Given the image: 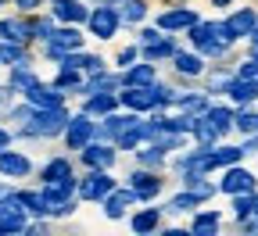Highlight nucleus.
<instances>
[{
    "label": "nucleus",
    "instance_id": "34",
    "mask_svg": "<svg viewBox=\"0 0 258 236\" xmlns=\"http://www.w3.org/2000/svg\"><path fill=\"white\" fill-rule=\"evenodd\" d=\"M208 93H176V100H172V108H179V111H186V115H201L205 108H208Z\"/></svg>",
    "mask_w": 258,
    "mask_h": 236
},
{
    "label": "nucleus",
    "instance_id": "45",
    "mask_svg": "<svg viewBox=\"0 0 258 236\" xmlns=\"http://www.w3.org/2000/svg\"><path fill=\"white\" fill-rule=\"evenodd\" d=\"M11 4H15L22 15H32V11H40V8L47 4V0H11Z\"/></svg>",
    "mask_w": 258,
    "mask_h": 236
},
{
    "label": "nucleus",
    "instance_id": "4",
    "mask_svg": "<svg viewBox=\"0 0 258 236\" xmlns=\"http://www.w3.org/2000/svg\"><path fill=\"white\" fill-rule=\"evenodd\" d=\"M83 25L90 29V36H97V40H115L118 29H122V18L115 11V4H101V8H90V18Z\"/></svg>",
    "mask_w": 258,
    "mask_h": 236
},
{
    "label": "nucleus",
    "instance_id": "29",
    "mask_svg": "<svg viewBox=\"0 0 258 236\" xmlns=\"http://www.w3.org/2000/svg\"><path fill=\"white\" fill-rule=\"evenodd\" d=\"M15 197H18V204L25 208L29 218H47V200H43L40 190H15Z\"/></svg>",
    "mask_w": 258,
    "mask_h": 236
},
{
    "label": "nucleus",
    "instance_id": "36",
    "mask_svg": "<svg viewBox=\"0 0 258 236\" xmlns=\"http://www.w3.org/2000/svg\"><path fill=\"white\" fill-rule=\"evenodd\" d=\"M190 136L198 140V143H219L222 136L215 132V125L205 118V115H194V125H190Z\"/></svg>",
    "mask_w": 258,
    "mask_h": 236
},
{
    "label": "nucleus",
    "instance_id": "7",
    "mask_svg": "<svg viewBox=\"0 0 258 236\" xmlns=\"http://www.w3.org/2000/svg\"><path fill=\"white\" fill-rule=\"evenodd\" d=\"M25 104H32V108H40V111H50V108H64V97L57 86H50V83H43V79H36L32 86H25L22 93H18Z\"/></svg>",
    "mask_w": 258,
    "mask_h": 236
},
{
    "label": "nucleus",
    "instance_id": "5",
    "mask_svg": "<svg viewBox=\"0 0 258 236\" xmlns=\"http://www.w3.org/2000/svg\"><path fill=\"white\" fill-rule=\"evenodd\" d=\"M254 22H258V11L254 8H240V11H233L230 18H222L219 22V36H222V43H240V40H247V32L254 29Z\"/></svg>",
    "mask_w": 258,
    "mask_h": 236
},
{
    "label": "nucleus",
    "instance_id": "31",
    "mask_svg": "<svg viewBox=\"0 0 258 236\" xmlns=\"http://www.w3.org/2000/svg\"><path fill=\"white\" fill-rule=\"evenodd\" d=\"M79 83H83V72L79 68H69V64H57V75L50 79V86H57L64 97H72L79 90Z\"/></svg>",
    "mask_w": 258,
    "mask_h": 236
},
{
    "label": "nucleus",
    "instance_id": "26",
    "mask_svg": "<svg viewBox=\"0 0 258 236\" xmlns=\"http://www.w3.org/2000/svg\"><path fill=\"white\" fill-rule=\"evenodd\" d=\"M115 11H118L122 25H140V22H147V15H151L147 0H115Z\"/></svg>",
    "mask_w": 258,
    "mask_h": 236
},
{
    "label": "nucleus",
    "instance_id": "40",
    "mask_svg": "<svg viewBox=\"0 0 258 236\" xmlns=\"http://www.w3.org/2000/svg\"><path fill=\"white\" fill-rule=\"evenodd\" d=\"M230 75H233L230 68H212V75H208V90H205V93H208V97H212V93H222V86L230 83Z\"/></svg>",
    "mask_w": 258,
    "mask_h": 236
},
{
    "label": "nucleus",
    "instance_id": "15",
    "mask_svg": "<svg viewBox=\"0 0 258 236\" xmlns=\"http://www.w3.org/2000/svg\"><path fill=\"white\" fill-rule=\"evenodd\" d=\"M104 218H111V222H118V218H125V208H133V204H140V197L133 193V186H115L104 200Z\"/></svg>",
    "mask_w": 258,
    "mask_h": 236
},
{
    "label": "nucleus",
    "instance_id": "8",
    "mask_svg": "<svg viewBox=\"0 0 258 236\" xmlns=\"http://www.w3.org/2000/svg\"><path fill=\"white\" fill-rule=\"evenodd\" d=\"M125 186H133V193L144 200V204H151L154 197H161V190H165V179H161L154 168H133V172L125 176Z\"/></svg>",
    "mask_w": 258,
    "mask_h": 236
},
{
    "label": "nucleus",
    "instance_id": "44",
    "mask_svg": "<svg viewBox=\"0 0 258 236\" xmlns=\"http://www.w3.org/2000/svg\"><path fill=\"white\" fill-rule=\"evenodd\" d=\"M240 229H244V232H258V190H254V197H251V215L240 218Z\"/></svg>",
    "mask_w": 258,
    "mask_h": 236
},
{
    "label": "nucleus",
    "instance_id": "50",
    "mask_svg": "<svg viewBox=\"0 0 258 236\" xmlns=\"http://www.w3.org/2000/svg\"><path fill=\"white\" fill-rule=\"evenodd\" d=\"M233 0H212V8H230Z\"/></svg>",
    "mask_w": 258,
    "mask_h": 236
},
{
    "label": "nucleus",
    "instance_id": "28",
    "mask_svg": "<svg viewBox=\"0 0 258 236\" xmlns=\"http://www.w3.org/2000/svg\"><path fill=\"white\" fill-rule=\"evenodd\" d=\"M198 204H205V197L183 186V190H179L176 197H169V204H165V208H161V211H165V215H190V211H194V208H198Z\"/></svg>",
    "mask_w": 258,
    "mask_h": 236
},
{
    "label": "nucleus",
    "instance_id": "30",
    "mask_svg": "<svg viewBox=\"0 0 258 236\" xmlns=\"http://www.w3.org/2000/svg\"><path fill=\"white\" fill-rule=\"evenodd\" d=\"M219 225H222V215L212 208V211H198L190 218V232L194 236H215L219 232Z\"/></svg>",
    "mask_w": 258,
    "mask_h": 236
},
{
    "label": "nucleus",
    "instance_id": "42",
    "mask_svg": "<svg viewBox=\"0 0 258 236\" xmlns=\"http://www.w3.org/2000/svg\"><path fill=\"white\" fill-rule=\"evenodd\" d=\"M233 75H240V79H254V83H258V54H251L247 61H240L237 68H233Z\"/></svg>",
    "mask_w": 258,
    "mask_h": 236
},
{
    "label": "nucleus",
    "instance_id": "13",
    "mask_svg": "<svg viewBox=\"0 0 258 236\" xmlns=\"http://www.w3.org/2000/svg\"><path fill=\"white\" fill-rule=\"evenodd\" d=\"M222 97L230 100L233 108H251L258 100V83L254 79H240V75H230V83L222 86Z\"/></svg>",
    "mask_w": 258,
    "mask_h": 236
},
{
    "label": "nucleus",
    "instance_id": "24",
    "mask_svg": "<svg viewBox=\"0 0 258 236\" xmlns=\"http://www.w3.org/2000/svg\"><path fill=\"white\" fill-rule=\"evenodd\" d=\"M179 183H183L186 190H194V193H201L205 200H212V197L219 193V183H212L208 172H198V168H190V172H179Z\"/></svg>",
    "mask_w": 258,
    "mask_h": 236
},
{
    "label": "nucleus",
    "instance_id": "25",
    "mask_svg": "<svg viewBox=\"0 0 258 236\" xmlns=\"http://www.w3.org/2000/svg\"><path fill=\"white\" fill-rule=\"evenodd\" d=\"M161 215H165V211H161V208H140V211H133V215H129V229H133V232H158L161 229Z\"/></svg>",
    "mask_w": 258,
    "mask_h": 236
},
{
    "label": "nucleus",
    "instance_id": "20",
    "mask_svg": "<svg viewBox=\"0 0 258 236\" xmlns=\"http://www.w3.org/2000/svg\"><path fill=\"white\" fill-rule=\"evenodd\" d=\"M118 108L137 111V115H147V111L154 108L151 86H122V90H118Z\"/></svg>",
    "mask_w": 258,
    "mask_h": 236
},
{
    "label": "nucleus",
    "instance_id": "6",
    "mask_svg": "<svg viewBox=\"0 0 258 236\" xmlns=\"http://www.w3.org/2000/svg\"><path fill=\"white\" fill-rule=\"evenodd\" d=\"M258 190V176L251 168H244L240 161L237 165H226L222 168V179H219V193H254Z\"/></svg>",
    "mask_w": 258,
    "mask_h": 236
},
{
    "label": "nucleus",
    "instance_id": "11",
    "mask_svg": "<svg viewBox=\"0 0 258 236\" xmlns=\"http://www.w3.org/2000/svg\"><path fill=\"white\" fill-rule=\"evenodd\" d=\"M25 222H29V215L18 204L15 190L8 197H0V236H4V232H25Z\"/></svg>",
    "mask_w": 258,
    "mask_h": 236
},
{
    "label": "nucleus",
    "instance_id": "3",
    "mask_svg": "<svg viewBox=\"0 0 258 236\" xmlns=\"http://www.w3.org/2000/svg\"><path fill=\"white\" fill-rule=\"evenodd\" d=\"M43 47V57L47 61H61L69 50H83V43H86V36L79 32V25H54V32L47 40H40Z\"/></svg>",
    "mask_w": 258,
    "mask_h": 236
},
{
    "label": "nucleus",
    "instance_id": "1",
    "mask_svg": "<svg viewBox=\"0 0 258 236\" xmlns=\"http://www.w3.org/2000/svg\"><path fill=\"white\" fill-rule=\"evenodd\" d=\"M69 108H50V111H40V108H32V115L15 129V136L22 140H54L64 132V125H69Z\"/></svg>",
    "mask_w": 258,
    "mask_h": 236
},
{
    "label": "nucleus",
    "instance_id": "33",
    "mask_svg": "<svg viewBox=\"0 0 258 236\" xmlns=\"http://www.w3.org/2000/svg\"><path fill=\"white\" fill-rule=\"evenodd\" d=\"M0 64H32V54H29V47H22V43H8V40H0Z\"/></svg>",
    "mask_w": 258,
    "mask_h": 236
},
{
    "label": "nucleus",
    "instance_id": "10",
    "mask_svg": "<svg viewBox=\"0 0 258 236\" xmlns=\"http://www.w3.org/2000/svg\"><path fill=\"white\" fill-rule=\"evenodd\" d=\"M79 161L86 168H115L118 147L115 143H104V140H90L86 147H79Z\"/></svg>",
    "mask_w": 258,
    "mask_h": 236
},
{
    "label": "nucleus",
    "instance_id": "12",
    "mask_svg": "<svg viewBox=\"0 0 258 236\" xmlns=\"http://www.w3.org/2000/svg\"><path fill=\"white\" fill-rule=\"evenodd\" d=\"M201 15L194 11V8H186V4H176V8H169V11H161L158 18H154V25L161 29V32H186L194 22H198Z\"/></svg>",
    "mask_w": 258,
    "mask_h": 236
},
{
    "label": "nucleus",
    "instance_id": "23",
    "mask_svg": "<svg viewBox=\"0 0 258 236\" xmlns=\"http://www.w3.org/2000/svg\"><path fill=\"white\" fill-rule=\"evenodd\" d=\"M115 108H118V93L101 90V93H86V97H83V111H86L90 118H101V115H108V111H115Z\"/></svg>",
    "mask_w": 258,
    "mask_h": 236
},
{
    "label": "nucleus",
    "instance_id": "21",
    "mask_svg": "<svg viewBox=\"0 0 258 236\" xmlns=\"http://www.w3.org/2000/svg\"><path fill=\"white\" fill-rule=\"evenodd\" d=\"M158 79V64L154 61H133L129 68H122V86H151Z\"/></svg>",
    "mask_w": 258,
    "mask_h": 236
},
{
    "label": "nucleus",
    "instance_id": "35",
    "mask_svg": "<svg viewBox=\"0 0 258 236\" xmlns=\"http://www.w3.org/2000/svg\"><path fill=\"white\" fill-rule=\"evenodd\" d=\"M133 154H137V165H140V168H154V172H161V168H165V158H169V154H161V150L151 147V143H140Z\"/></svg>",
    "mask_w": 258,
    "mask_h": 236
},
{
    "label": "nucleus",
    "instance_id": "41",
    "mask_svg": "<svg viewBox=\"0 0 258 236\" xmlns=\"http://www.w3.org/2000/svg\"><path fill=\"white\" fill-rule=\"evenodd\" d=\"M133 61H140V43H129V47H122V50L115 54V64H118V72H122V68H129Z\"/></svg>",
    "mask_w": 258,
    "mask_h": 236
},
{
    "label": "nucleus",
    "instance_id": "51",
    "mask_svg": "<svg viewBox=\"0 0 258 236\" xmlns=\"http://www.w3.org/2000/svg\"><path fill=\"white\" fill-rule=\"evenodd\" d=\"M86 4H93V8H101V4H115V0H86Z\"/></svg>",
    "mask_w": 258,
    "mask_h": 236
},
{
    "label": "nucleus",
    "instance_id": "18",
    "mask_svg": "<svg viewBox=\"0 0 258 236\" xmlns=\"http://www.w3.org/2000/svg\"><path fill=\"white\" fill-rule=\"evenodd\" d=\"M176 47H179V43H176V32H158L154 40L140 43V57L158 64V61H169V57L176 54Z\"/></svg>",
    "mask_w": 258,
    "mask_h": 236
},
{
    "label": "nucleus",
    "instance_id": "37",
    "mask_svg": "<svg viewBox=\"0 0 258 236\" xmlns=\"http://www.w3.org/2000/svg\"><path fill=\"white\" fill-rule=\"evenodd\" d=\"M176 93L179 90H172V86H165V83H151V100H154V108L151 111H165V108H172V100H176Z\"/></svg>",
    "mask_w": 258,
    "mask_h": 236
},
{
    "label": "nucleus",
    "instance_id": "16",
    "mask_svg": "<svg viewBox=\"0 0 258 236\" xmlns=\"http://www.w3.org/2000/svg\"><path fill=\"white\" fill-rule=\"evenodd\" d=\"M0 40H8V43H22L29 47L32 43V29H29V15H4L0 18Z\"/></svg>",
    "mask_w": 258,
    "mask_h": 236
},
{
    "label": "nucleus",
    "instance_id": "48",
    "mask_svg": "<svg viewBox=\"0 0 258 236\" xmlns=\"http://www.w3.org/2000/svg\"><path fill=\"white\" fill-rule=\"evenodd\" d=\"M11 140H15V132L0 125V150H4V147H11Z\"/></svg>",
    "mask_w": 258,
    "mask_h": 236
},
{
    "label": "nucleus",
    "instance_id": "14",
    "mask_svg": "<svg viewBox=\"0 0 258 236\" xmlns=\"http://www.w3.org/2000/svg\"><path fill=\"white\" fill-rule=\"evenodd\" d=\"M32 172H36V165H32L22 150H11V147L0 150V176L4 179H29Z\"/></svg>",
    "mask_w": 258,
    "mask_h": 236
},
{
    "label": "nucleus",
    "instance_id": "32",
    "mask_svg": "<svg viewBox=\"0 0 258 236\" xmlns=\"http://www.w3.org/2000/svg\"><path fill=\"white\" fill-rule=\"evenodd\" d=\"M40 75H36V68H32V64H11L8 68V86L15 90V93H22L25 86H32Z\"/></svg>",
    "mask_w": 258,
    "mask_h": 236
},
{
    "label": "nucleus",
    "instance_id": "39",
    "mask_svg": "<svg viewBox=\"0 0 258 236\" xmlns=\"http://www.w3.org/2000/svg\"><path fill=\"white\" fill-rule=\"evenodd\" d=\"M54 25H57V22H54L50 15H36V11L29 15V29H32V40H47L50 32H54Z\"/></svg>",
    "mask_w": 258,
    "mask_h": 236
},
{
    "label": "nucleus",
    "instance_id": "9",
    "mask_svg": "<svg viewBox=\"0 0 258 236\" xmlns=\"http://www.w3.org/2000/svg\"><path fill=\"white\" fill-rule=\"evenodd\" d=\"M93 118L86 115V111H79V115H69V125H64V147L69 150H79V147H86L90 140H93Z\"/></svg>",
    "mask_w": 258,
    "mask_h": 236
},
{
    "label": "nucleus",
    "instance_id": "2",
    "mask_svg": "<svg viewBox=\"0 0 258 236\" xmlns=\"http://www.w3.org/2000/svg\"><path fill=\"white\" fill-rule=\"evenodd\" d=\"M118 186L111 168H86V176H76V200H101Z\"/></svg>",
    "mask_w": 258,
    "mask_h": 236
},
{
    "label": "nucleus",
    "instance_id": "19",
    "mask_svg": "<svg viewBox=\"0 0 258 236\" xmlns=\"http://www.w3.org/2000/svg\"><path fill=\"white\" fill-rule=\"evenodd\" d=\"M169 61H172V68H176L179 79H201V75H205V57H201L198 50L176 47V54H172Z\"/></svg>",
    "mask_w": 258,
    "mask_h": 236
},
{
    "label": "nucleus",
    "instance_id": "54",
    "mask_svg": "<svg viewBox=\"0 0 258 236\" xmlns=\"http://www.w3.org/2000/svg\"><path fill=\"white\" fill-rule=\"evenodd\" d=\"M47 4H57V0H47Z\"/></svg>",
    "mask_w": 258,
    "mask_h": 236
},
{
    "label": "nucleus",
    "instance_id": "53",
    "mask_svg": "<svg viewBox=\"0 0 258 236\" xmlns=\"http://www.w3.org/2000/svg\"><path fill=\"white\" fill-rule=\"evenodd\" d=\"M8 4H11V0H0V11H4V8H8Z\"/></svg>",
    "mask_w": 258,
    "mask_h": 236
},
{
    "label": "nucleus",
    "instance_id": "27",
    "mask_svg": "<svg viewBox=\"0 0 258 236\" xmlns=\"http://www.w3.org/2000/svg\"><path fill=\"white\" fill-rule=\"evenodd\" d=\"M76 168H72V158H64V154H54L40 165V183H54V179H64V176H72Z\"/></svg>",
    "mask_w": 258,
    "mask_h": 236
},
{
    "label": "nucleus",
    "instance_id": "38",
    "mask_svg": "<svg viewBox=\"0 0 258 236\" xmlns=\"http://www.w3.org/2000/svg\"><path fill=\"white\" fill-rule=\"evenodd\" d=\"M233 129L240 132V136H251V132H258V111H251V108H237V115H233Z\"/></svg>",
    "mask_w": 258,
    "mask_h": 236
},
{
    "label": "nucleus",
    "instance_id": "47",
    "mask_svg": "<svg viewBox=\"0 0 258 236\" xmlns=\"http://www.w3.org/2000/svg\"><path fill=\"white\" fill-rule=\"evenodd\" d=\"M158 32H161L158 25H147V29H140V40H137V43H147V40H154Z\"/></svg>",
    "mask_w": 258,
    "mask_h": 236
},
{
    "label": "nucleus",
    "instance_id": "52",
    "mask_svg": "<svg viewBox=\"0 0 258 236\" xmlns=\"http://www.w3.org/2000/svg\"><path fill=\"white\" fill-rule=\"evenodd\" d=\"M8 193H11V186H8V183H0V197H8Z\"/></svg>",
    "mask_w": 258,
    "mask_h": 236
},
{
    "label": "nucleus",
    "instance_id": "49",
    "mask_svg": "<svg viewBox=\"0 0 258 236\" xmlns=\"http://www.w3.org/2000/svg\"><path fill=\"white\" fill-rule=\"evenodd\" d=\"M247 43H251V54H258V22H254V29L247 32Z\"/></svg>",
    "mask_w": 258,
    "mask_h": 236
},
{
    "label": "nucleus",
    "instance_id": "22",
    "mask_svg": "<svg viewBox=\"0 0 258 236\" xmlns=\"http://www.w3.org/2000/svg\"><path fill=\"white\" fill-rule=\"evenodd\" d=\"M212 125H215V132H219V136H226V132H233V115H237V108L233 104H212V100H208V108L201 111Z\"/></svg>",
    "mask_w": 258,
    "mask_h": 236
},
{
    "label": "nucleus",
    "instance_id": "43",
    "mask_svg": "<svg viewBox=\"0 0 258 236\" xmlns=\"http://www.w3.org/2000/svg\"><path fill=\"white\" fill-rule=\"evenodd\" d=\"M251 197L254 193H233V215H237V222L251 215Z\"/></svg>",
    "mask_w": 258,
    "mask_h": 236
},
{
    "label": "nucleus",
    "instance_id": "17",
    "mask_svg": "<svg viewBox=\"0 0 258 236\" xmlns=\"http://www.w3.org/2000/svg\"><path fill=\"white\" fill-rule=\"evenodd\" d=\"M50 18L57 25H83L90 18V8L86 0H57V4H50Z\"/></svg>",
    "mask_w": 258,
    "mask_h": 236
},
{
    "label": "nucleus",
    "instance_id": "46",
    "mask_svg": "<svg viewBox=\"0 0 258 236\" xmlns=\"http://www.w3.org/2000/svg\"><path fill=\"white\" fill-rule=\"evenodd\" d=\"M240 150H244V158H247V154H258V132H251V136L240 143Z\"/></svg>",
    "mask_w": 258,
    "mask_h": 236
}]
</instances>
